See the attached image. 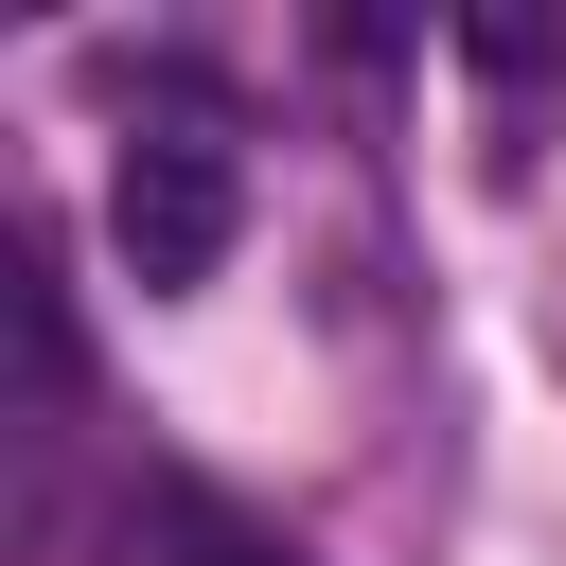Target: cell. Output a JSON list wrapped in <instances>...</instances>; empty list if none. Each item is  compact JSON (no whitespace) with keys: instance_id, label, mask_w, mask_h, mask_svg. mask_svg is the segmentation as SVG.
<instances>
[{"instance_id":"2","label":"cell","mask_w":566,"mask_h":566,"mask_svg":"<svg viewBox=\"0 0 566 566\" xmlns=\"http://www.w3.org/2000/svg\"><path fill=\"white\" fill-rule=\"evenodd\" d=\"M124 566H301L265 513H230L212 478H142L124 495Z\"/></svg>"},{"instance_id":"1","label":"cell","mask_w":566,"mask_h":566,"mask_svg":"<svg viewBox=\"0 0 566 566\" xmlns=\"http://www.w3.org/2000/svg\"><path fill=\"white\" fill-rule=\"evenodd\" d=\"M230 212H248V195H230V142H212V124H142L124 177H106V230H124V283H142V301L212 283V265H230Z\"/></svg>"}]
</instances>
